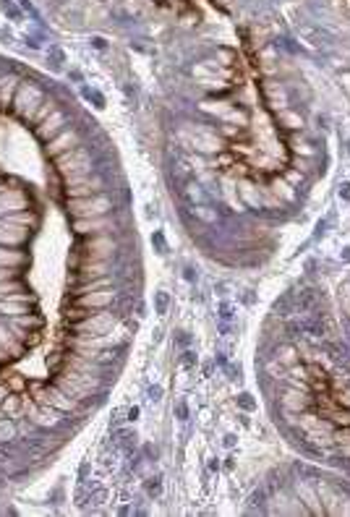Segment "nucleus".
<instances>
[{
	"label": "nucleus",
	"mask_w": 350,
	"mask_h": 517,
	"mask_svg": "<svg viewBox=\"0 0 350 517\" xmlns=\"http://www.w3.org/2000/svg\"><path fill=\"white\" fill-rule=\"evenodd\" d=\"M44 102V94L34 84H21L19 94H16V110L21 113V118H34L37 113V105Z\"/></svg>",
	"instance_id": "6"
},
{
	"label": "nucleus",
	"mask_w": 350,
	"mask_h": 517,
	"mask_svg": "<svg viewBox=\"0 0 350 517\" xmlns=\"http://www.w3.org/2000/svg\"><path fill=\"white\" fill-rule=\"evenodd\" d=\"M136 416H139V407H131V410H128V418L136 421Z\"/></svg>",
	"instance_id": "25"
},
{
	"label": "nucleus",
	"mask_w": 350,
	"mask_h": 517,
	"mask_svg": "<svg viewBox=\"0 0 350 517\" xmlns=\"http://www.w3.org/2000/svg\"><path fill=\"white\" fill-rule=\"evenodd\" d=\"M24 209H29V196H26V191H21V188L0 191V217L16 215V212H24Z\"/></svg>",
	"instance_id": "8"
},
{
	"label": "nucleus",
	"mask_w": 350,
	"mask_h": 517,
	"mask_svg": "<svg viewBox=\"0 0 350 517\" xmlns=\"http://www.w3.org/2000/svg\"><path fill=\"white\" fill-rule=\"evenodd\" d=\"M0 347L13 358V360H19L24 353H26V342L19 337V334H13V329L6 324V322H0Z\"/></svg>",
	"instance_id": "12"
},
{
	"label": "nucleus",
	"mask_w": 350,
	"mask_h": 517,
	"mask_svg": "<svg viewBox=\"0 0 350 517\" xmlns=\"http://www.w3.org/2000/svg\"><path fill=\"white\" fill-rule=\"evenodd\" d=\"M108 230H113V220L108 215L73 220V233H79V235H99V233H108Z\"/></svg>",
	"instance_id": "11"
},
{
	"label": "nucleus",
	"mask_w": 350,
	"mask_h": 517,
	"mask_svg": "<svg viewBox=\"0 0 350 517\" xmlns=\"http://www.w3.org/2000/svg\"><path fill=\"white\" fill-rule=\"evenodd\" d=\"M220 311H222V319H230V306H227V303H222Z\"/></svg>",
	"instance_id": "24"
},
{
	"label": "nucleus",
	"mask_w": 350,
	"mask_h": 517,
	"mask_svg": "<svg viewBox=\"0 0 350 517\" xmlns=\"http://www.w3.org/2000/svg\"><path fill=\"white\" fill-rule=\"evenodd\" d=\"M115 248H118V243L110 235L99 233V235H89V238L79 240V243H76V248H73V253H79L84 262H110V256L115 253Z\"/></svg>",
	"instance_id": "2"
},
{
	"label": "nucleus",
	"mask_w": 350,
	"mask_h": 517,
	"mask_svg": "<svg viewBox=\"0 0 350 517\" xmlns=\"http://www.w3.org/2000/svg\"><path fill=\"white\" fill-rule=\"evenodd\" d=\"M19 436V426H16V418L11 416H3L0 418V444H8Z\"/></svg>",
	"instance_id": "14"
},
{
	"label": "nucleus",
	"mask_w": 350,
	"mask_h": 517,
	"mask_svg": "<svg viewBox=\"0 0 350 517\" xmlns=\"http://www.w3.org/2000/svg\"><path fill=\"white\" fill-rule=\"evenodd\" d=\"M16 272H19V269H11V267H0V282H6V280H16Z\"/></svg>",
	"instance_id": "17"
},
{
	"label": "nucleus",
	"mask_w": 350,
	"mask_h": 517,
	"mask_svg": "<svg viewBox=\"0 0 350 517\" xmlns=\"http://www.w3.org/2000/svg\"><path fill=\"white\" fill-rule=\"evenodd\" d=\"M183 360H186V363H188V366H191V363H193L196 358H193V353H186V358H183Z\"/></svg>",
	"instance_id": "26"
},
{
	"label": "nucleus",
	"mask_w": 350,
	"mask_h": 517,
	"mask_svg": "<svg viewBox=\"0 0 350 517\" xmlns=\"http://www.w3.org/2000/svg\"><path fill=\"white\" fill-rule=\"evenodd\" d=\"M32 238V227L26 225H13L8 220L0 217V246H24V243Z\"/></svg>",
	"instance_id": "7"
},
{
	"label": "nucleus",
	"mask_w": 350,
	"mask_h": 517,
	"mask_svg": "<svg viewBox=\"0 0 350 517\" xmlns=\"http://www.w3.org/2000/svg\"><path fill=\"white\" fill-rule=\"evenodd\" d=\"M186 416H188V407H186V402H178V418H180V421H186Z\"/></svg>",
	"instance_id": "21"
},
{
	"label": "nucleus",
	"mask_w": 350,
	"mask_h": 517,
	"mask_svg": "<svg viewBox=\"0 0 350 517\" xmlns=\"http://www.w3.org/2000/svg\"><path fill=\"white\" fill-rule=\"evenodd\" d=\"M165 311H167V295L157 293V314H165Z\"/></svg>",
	"instance_id": "18"
},
{
	"label": "nucleus",
	"mask_w": 350,
	"mask_h": 517,
	"mask_svg": "<svg viewBox=\"0 0 350 517\" xmlns=\"http://www.w3.org/2000/svg\"><path fill=\"white\" fill-rule=\"evenodd\" d=\"M81 144V136L79 131H73V128H66V131H60L55 139L47 141V154L50 157H60V154H66V151L76 149Z\"/></svg>",
	"instance_id": "10"
},
{
	"label": "nucleus",
	"mask_w": 350,
	"mask_h": 517,
	"mask_svg": "<svg viewBox=\"0 0 350 517\" xmlns=\"http://www.w3.org/2000/svg\"><path fill=\"white\" fill-rule=\"evenodd\" d=\"M115 300V293L108 290V287H99V290H79V295L73 298V306L79 308H86V311H102L113 306Z\"/></svg>",
	"instance_id": "5"
},
{
	"label": "nucleus",
	"mask_w": 350,
	"mask_h": 517,
	"mask_svg": "<svg viewBox=\"0 0 350 517\" xmlns=\"http://www.w3.org/2000/svg\"><path fill=\"white\" fill-rule=\"evenodd\" d=\"M19 290H21V285H19L16 280H6V282H0V300H6L8 295L19 293Z\"/></svg>",
	"instance_id": "16"
},
{
	"label": "nucleus",
	"mask_w": 350,
	"mask_h": 517,
	"mask_svg": "<svg viewBox=\"0 0 350 517\" xmlns=\"http://www.w3.org/2000/svg\"><path fill=\"white\" fill-rule=\"evenodd\" d=\"M66 123H68V115L63 113V110H53L47 118L42 120V123L37 126V136H39V141H44L47 144L50 139H55V136L60 133V131H66Z\"/></svg>",
	"instance_id": "9"
},
{
	"label": "nucleus",
	"mask_w": 350,
	"mask_h": 517,
	"mask_svg": "<svg viewBox=\"0 0 350 517\" xmlns=\"http://www.w3.org/2000/svg\"><path fill=\"white\" fill-rule=\"evenodd\" d=\"M21 314H29V303L0 300V316H21Z\"/></svg>",
	"instance_id": "15"
},
{
	"label": "nucleus",
	"mask_w": 350,
	"mask_h": 517,
	"mask_svg": "<svg viewBox=\"0 0 350 517\" xmlns=\"http://www.w3.org/2000/svg\"><path fill=\"white\" fill-rule=\"evenodd\" d=\"M240 405H243V407H254V402L248 400V394H240Z\"/></svg>",
	"instance_id": "23"
},
{
	"label": "nucleus",
	"mask_w": 350,
	"mask_h": 517,
	"mask_svg": "<svg viewBox=\"0 0 350 517\" xmlns=\"http://www.w3.org/2000/svg\"><path fill=\"white\" fill-rule=\"evenodd\" d=\"M55 165H58V173L63 178H81V175H89L92 173V160H89V151L76 146L66 154L55 157Z\"/></svg>",
	"instance_id": "3"
},
{
	"label": "nucleus",
	"mask_w": 350,
	"mask_h": 517,
	"mask_svg": "<svg viewBox=\"0 0 350 517\" xmlns=\"http://www.w3.org/2000/svg\"><path fill=\"white\" fill-rule=\"evenodd\" d=\"M152 243H157L160 253H165V240H162V233H155V235H152Z\"/></svg>",
	"instance_id": "20"
},
{
	"label": "nucleus",
	"mask_w": 350,
	"mask_h": 517,
	"mask_svg": "<svg viewBox=\"0 0 350 517\" xmlns=\"http://www.w3.org/2000/svg\"><path fill=\"white\" fill-rule=\"evenodd\" d=\"M71 327H73V332L102 337V334H110L118 327V319L113 314H108V308H102L99 314H84L81 322H71Z\"/></svg>",
	"instance_id": "4"
},
{
	"label": "nucleus",
	"mask_w": 350,
	"mask_h": 517,
	"mask_svg": "<svg viewBox=\"0 0 350 517\" xmlns=\"http://www.w3.org/2000/svg\"><path fill=\"white\" fill-rule=\"evenodd\" d=\"M146 491H149V494H160V478H152V481L146 483Z\"/></svg>",
	"instance_id": "19"
},
{
	"label": "nucleus",
	"mask_w": 350,
	"mask_h": 517,
	"mask_svg": "<svg viewBox=\"0 0 350 517\" xmlns=\"http://www.w3.org/2000/svg\"><path fill=\"white\" fill-rule=\"evenodd\" d=\"M29 264V256L24 251H11V246H0V267L21 269Z\"/></svg>",
	"instance_id": "13"
},
{
	"label": "nucleus",
	"mask_w": 350,
	"mask_h": 517,
	"mask_svg": "<svg viewBox=\"0 0 350 517\" xmlns=\"http://www.w3.org/2000/svg\"><path fill=\"white\" fill-rule=\"evenodd\" d=\"M160 394H162L160 387H152V389H149V400H160Z\"/></svg>",
	"instance_id": "22"
},
{
	"label": "nucleus",
	"mask_w": 350,
	"mask_h": 517,
	"mask_svg": "<svg viewBox=\"0 0 350 517\" xmlns=\"http://www.w3.org/2000/svg\"><path fill=\"white\" fill-rule=\"evenodd\" d=\"M115 209V201L108 193H92V196H79V199H68L66 201V212L79 220V217H102L110 215Z\"/></svg>",
	"instance_id": "1"
}]
</instances>
